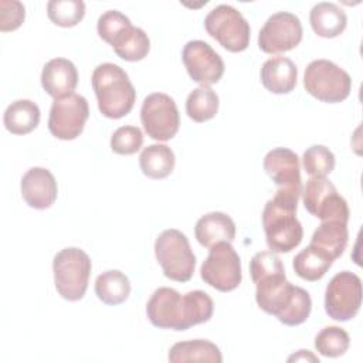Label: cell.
I'll return each instance as SVG.
<instances>
[{
  "instance_id": "cell-1",
  "label": "cell",
  "mask_w": 363,
  "mask_h": 363,
  "mask_svg": "<svg viewBox=\"0 0 363 363\" xmlns=\"http://www.w3.org/2000/svg\"><path fill=\"white\" fill-rule=\"evenodd\" d=\"M214 312L210 295L196 289L180 295L173 288H157L146 305L150 323L159 329L186 330L194 325L208 322Z\"/></svg>"
},
{
  "instance_id": "cell-2",
  "label": "cell",
  "mask_w": 363,
  "mask_h": 363,
  "mask_svg": "<svg viewBox=\"0 0 363 363\" xmlns=\"http://www.w3.org/2000/svg\"><path fill=\"white\" fill-rule=\"evenodd\" d=\"M301 191L277 189L262 210V227L267 244L274 252H289L303 238V228L296 218Z\"/></svg>"
},
{
  "instance_id": "cell-3",
  "label": "cell",
  "mask_w": 363,
  "mask_h": 363,
  "mask_svg": "<svg viewBox=\"0 0 363 363\" xmlns=\"http://www.w3.org/2000/svg\"><path fill=\"white\" fill-rule=\"evenodd\" d=\"M99 112L109 119L123 118L136 101V91L128 74L116 64H99L91 77Z\"/></svg>"
},
{
  "instance_id": "cell-4",
  "label": "cell",
  "mask_w": 363,
  "mask_h": 363,
  "mask_svg": "<svg viewBox=\"0 0 363 363\" xmlns=\"http://www.w3.org/2000/svg\"><path fill=\"white\" fill-rule=\"evenodd\" d=\"M99 37L106 41L125 61H140L150 50V40L147 34L132 26L130 20L118 10H108L102 13L96 23Z\"/></svg>"
},
{
  "instance_id": "cell-5",
  "label": "cell",
  "mask_w": 363,
  "mask_h": 363,
  "mask_svg": "<svg viewBox=\"0 0 363 363\" xmlns=\"http://www.w3.org/2000/svg\"><path fill=\"white\" fill-rule=\"evenodd\" d=\"M92 264L88 254L77 247H67L52 261L57 292L67 301H79L86 292Z\"/></svg>"
},
{
  "instance_id": "cell-6",
  "label": "cell",
  "mask_w": 363,
  "mask_h": 363,
  "mask_svg": "<svg viewBox=\"0 0 363 363\" xmlns=\"http://www.w3.org/2000/svg\"><path fill=\"white\" fill-rule=\"evenodd\" d=\"M155 255L164 277L177 282L191 279L196 267V257L187 237L176 230L162 231L155 241Z\"/></svg>"
},
{
  "instance_id": "cell-7",
  "label": "cell",
  "mask_w": 363,
  "mask_h": 363,
  "mask_svg": "<svg viewBox=\"0 0 363 363\" xmlns=\"http://www.w3.org/2000/svg\"><path fill=\"white\" fill-rule=\"evenodd\" d=\"M303 86L313 98L337 104L349 96L352 78L343 68L329 60H313L305 68Z\"/></svg>"
},
{
  "instance_id": "cell-8",
  "label": "cell",
  "mask_w": 363,
  "mask_h": 363,
  "mask_svg": "<svg viewBox=\"0 0 363 363\" xmlns=\"http://www.w3.org/2000/svg\"><path fill=\"white\" fill-rule=\"evenodd\" d=\"M204 27L210 37L231 52H241L250 44L251 28L244 16L230 4L216 6L204 18Z\"/></svg>"
},
{
  "instance_id": "cell-9",
  "label": "cell",
  "mask_w": 363,
  "mask_h": 363,
  "mask_svg": "<svg viewBox=\"0 0 363 363\" xmlns=\"http://www.w3.org/2000/svg\"><path fill=\"white\" fill-rule=\"evenodd\" d=\"M200 277L220 292L234 291L241 284V259L231 242L221 241L210 247L208 257L201 264Z\"/></svg>"
},
{
  "instance_id": "cell-10",
  "label": "cell",
  "mask_w": 363,
  "mask_h": 363,
  "mask_svg": "<svg viewBox=\"0 0 363 363\" xmlns=\"http://www.w3.org/2000/svg\"><path fill=\"white\" fill-rule=\"evenodd\" d=\"M362 305V279L350 271L337 272L325 291V311L340 322L353 319Z\"/></svg>"
},
{
  "instance_id": "cell-11",
  "label": "cell",
  "mask_w": 363,
  "mask_h": 363,
  "mask_svg": "<svg viewBox=\"0 0 363 363\" xmlns=\"http://www.w3.org/2000/svg\"><path fill=\"white\" fill-rule=\"evenodd\" d=\"M305 208L320 221L336 220L349 221V207L346 200L326 177H311L302 189Z\"/></svg>"
},
{
  "instance_id": "cell-12",
  "label": "cell",
  "mask_w": 363,
  "mask_h": 363,
  "mask_svg": "<svg viewBox=\"0 0 363 363\" xmlns=\"http://www.w3.org/2000/svg\"><path fill=\"white\" fill-rule=\"evenodd\" d=\"M140 121L145 132L155 140H170L179 130L180 115L172 96L155 92L143 99Z\"/></svg>"
},
{
  "instance_id": "cell-13",
  "label": "cell",
  "mask_w": 363,
  "mask_h": 363,
  "mask_svg": "<svg viewBox=\"0 0 363 363\" xmlns=\"http://www.w3.org/2000/svg\"><path fill=\"white\" fill-rule=\"evenodd\" d=\"M88 116V101L74 92L65 98L54 99L48 116V129L57 139L72 140L82 133Z\"/></svg>"
},
{
  "instance_id": "cell-14",
  "label": "cell",
  "mask_w": 363,
  "mask_h": 363,
  "mask_svg": "<svg viewBox=\"0 0 363 363\" xmlns=\"http://www.w3.org/2000/svg\"><path fill=\"white\" fill-rule=\"evenodd\" d=\"M302 24L298 16L278 11L268 17L258 34V47L267 54H279L294 50L302 41Z\"/></svg>"
},
{
  "instance_id": "cell-15",
  "label": "cell",
  "mask_w": 363,
  "mask_h": 363,
  "mask_svg": "<svg viewBox=\"0 0 363 363\" xmlns=\"http://www.w3.org/2000/svg\"><path fill=\"white\" fill-rule=\"evenodd\" d=\"M182 60L190 78L203 86L217 84L224 74L223 58L206 41L191 40L186 43Z\"/></svg>"
},
{
  "instance_id": "cell-16",
  "label": "cell",
  "mask_w": 363,
  "mask_h": 363,
  "mask_svg": "<svg viewBox=\"0 0 363 363\" xmlns=\"http://www.w3.org/2000/svg\"><path fill=\"white\" fill-rule=\"evenodd\" d=\"M254 284L257 286L255 301L258 306L264 312L274 315L278 319L286 312L298 291L296 285L286 281L285 271L259 277L257 281H254Z\"/></svg>"
},
{
  "instance_id": "cell-17",
  "label": "cell",
  "mask_w": 363,
  "mask_h": 363,
  "mask_svg": "<svg viewBox=\"0 0 363 363\" xmlns=\"http://www.w3.org/2000/svg\"><path fill=\"white\" fill-rule=\"evenodd\" d=\"M262 166L278 189H288L302 193L301 164L295 152L288 147H275L265 155Z\"/></svg>"
},
{
  "instance_id": "cell-18",
  "label": "cell",
  "mask_w": 363,
  "mask_h": 363,
  "mask_svg": "<svg viewBox=\"0 0 363 363\" xmlns=\"http://www.w3.org/2000/svg\"><path fill=\"white\" fill-rule=\"evenodd\" d=\"M20 187L24 201L35 210L51 207L58 193L52 173L44 167H31L27 170L21 177Z\"/></svg>"
},
{
  "instance_id": "cell-19",
  "label": "cell",
  "mask_w": 363,
  "mask_h": 363,
  "mask_svg": "<svg viewBox=\"0 0 363 363\" xmlns=\"http://www.w3.org/2000/svg\"><path fill=\"white\" fill-rule=\"evenodd\" d=\"M41 85L54 99H61L74 94L78 85L77 67L67 58L50 60L43 67Z\"/></svg>"
},
{
  "instance_id": "cell-20",
  "label": "cell",
  "mask_w": 363,
  "mask_h": 363,
  "mask_svg": "<svg viewBox=\"0 0 363 363\" xmlns=\"http://www.w3.org/2000/svg\"><path fill=\"white\" fill-rule=\"evenodd\" d=\"M194 235L206 248L217 242H231L235 238V224L230 216L221 211H211L200 217L194 227Z\"/></svg>"
},
{
  "instance_id": "cell-21",
  "label": "cell",
  "mask_w": 363,
  "mask_h": 363,
  "mask_svg": "<svg viewBox=\"0 0 363 363\" xmlns=\"http://www.w3.org/2000/svg\"><path fill=\"white\" fill-rule=\"evenodd\" d=\"M298 69L286 57L268 58L261 67V82L272 94H289L296 86Z\"/></svg>"
},
{
  "instance_id": "cell-22",
  "label": "cell",
  "mask_w": 363,
  "mask_h": 363,
  "mask_svg": "<svg viewBox=\"0 0 363 363\" xmlns=\"http://www.w3.org/2000/svg\"><path fill=\"white\" fill-rule=\"evenodd\" d=\"M309 21L315 34L323 38L340 35L347 26L346 13L337 4L329 1L315 4L309 13Z\"/></svg>"
},
{
  "instance_id": "cell-23",
  "label": "cell",
  "mask_w": 363,
  "mask_h": 363,
  "mask_svg": "<svg viewBox=\"0 0 363 363\" xmlns=\"http://www.w3.org/2000/svg\"><path fill=\"white\" fill-rule=\"evenodd\" d=\"M333 261L335 259L326 251L309 244L295 255L292 267L299 278L315 282L323 278V275L332 267Z\"/></svg>"
},
{
  "instance_id": "cell-24",
  "label": "cell",
  "mask_w": 363,
  "mask_h": 363,
  "mask_svg": "<svg viewBox=\"0 0 363 363\" xmlns=\"http://www.w3.org/2000/svg\"><path fill=\"white\" fill-rule=\"evenodd\" d=\"M40 108L30 99H18L11 102L3 116L6 129L13 135H26L34 130L40 123Z\"/></svg>"
},
{
  "instance_id": "cell-25",
  "label": "cell",
  "mask_w": 363,
  "mask_h": 363,
  "mask_svg": "<svg viewBox=\"0 0 363 363\" xmlns=\"http://www.w3.org/2000/svg\"><path fill=\"white\" fill-rule=\"evenodd\" d=\"M169 362L183 363V362H213L221 363L223 356L220 349L210 340L194 339L186 342L174 343L167 356Z\"/></svg>"
},
{
  "instance_id": "cell-26",
  "label": "cell",
  "mask_w": 363,
  "mask_h": 363,
  "mask_svg": "<svg viewBox=\"0 0 363 363\" xmlns=\"http://www.w3.org/2000/svg\"><path fill=\"white\" fill-rule=\"evenodd\" d=\"M347 240H349L347 223L329 220V221H322L320 225L315 230L311 238V244L326 251L333 259H336L346 250Z\"/></svg>"
},
{
  "instance_id": "cell-27",
  "label": "cell",
  "mask_w": 363,
  "mask_h": 363,
  "mask_svg": "<svg viewBox=\"0 0 363 363\" xmlns=\"http://www.w3.org/2000/svg\"><path fill=\"white\" fill-rule=\"evenodd\" d=\"M176 157L167 145H149L139 156V166L149 179H164L174 169Z\"/></svg>"
},
{
  "instance_id": "cell-28",
  "label": "cell",
  "mask_w": 363,
  "mask_h": 363,
  "mask_svg": "<svg viewBox=\"0 0 363 363\" xmlns=\"http://www.w3.org/2000/svg\"><path fill=\"white\" fill-rule=\"evenodd\" d=\"M95 294L106 305H119L130 294L129 278L118 269L105 271L95 279Z\"/></svg>"
},
{
  "instance_id": "cell-29",
  "label": "cell",
  "mask_w": 363,
  "mask_h": 363,
  "mask_svg": "<svg viewBox=\"0 0 363 363\" xmlns=\"http://www.w3.org/2000/svg\"><path fill=\"white\" fill-rule=\"evenodd\" d=\"M218 111V96L210 86L193 89L186 99V113L194 122H206L216 116Z\"/></svg>"
},
{
  "instance_id": "cell-30",
  "label": "cell",
  "mask_w": 363,
  "mask_h": 363,
  "mask_svg": "<svg viewBox=\"0 0 363 363\" xmlns=\"http://www.w3.org/2000/svg\"><path fill=\"white\" fill-rule=\"evenodd\" d=\"M48 18L60 27H74L85 16L82 0H51L47 4Z\"/></svg>"
},
{
  "instance_id": "cell-31",
  "label": "cell",
  "mask_w": 363,
  "mask_h": 363,
  "mask_svg": "<svg viewBox=\"0 0 363 363\" xmlns=\"http://www.w3.org/2000/svg\"><path fill=\"white\" fill-rule=\"evenodd\" d=\"M350 345L347 332L339 326H326L315 337V349L326 357H339Z\"/></svg>"
},
{
  "instance_id": "cell-32",
  "label": "cell",
  "mask_w": 363,
  "mask_h": 363,
  "mask_svg": "<svg viewBox=\"0 0 363 363\" xmlns=\"http://www.w3.org/2000/svg\"><path fill=\"white\" fill-rule=\"evenodd\" d=\"M305 172L311 177H326L335 169V155L323 145L308 147L302 156Z\"/></svg>"
},
{
  "instance_id": "cell-33",
  "label": "cell",
  "mask_w": 363,
  "mask_h": 363,
  "mask_svg": "<svg viewBox=\"0 0 363 363\" xmlns=\"http://www.w3.org/2000/svg\"><path fill=\"white\" fill-rule=\"evenodd\" d=\"M143 145V133L138 126H121L111 136V149L118 155H133Z\"/></svg>"
},
{
  "instance_id": "cell-34",
  "label": "cell",
  "mask_w": 363,
  "mask_h": 363,
  "mask_svg": "<svg viewBox=\"0 0 363 363\" xmlns=\"http://www.w3.org/2000/svg\"><path fill=\"white\" fill-rule=\"evenodd\" d=\"M26 17V9L23 3L17 0H1L0 1V31L17 30Z\"/></svg>"
},
{
  "instance_id": "cell-35",
  "label": "cell",
  "mask_w": 363,
  "mask_h": 363,
  "mask_svg": "<svg viewBox=\"0 0 363 363\" xmlns=\"http://www.w3.org/2000/svg\"><path fill=\"white\" fill-rule=\"evenodd\" d=\"M292 360H312V362H318L319 363V359L316 356H313L309 350H299L296 354L289 356L288 362H292Z\"/></svg>"
}]
</instances>
